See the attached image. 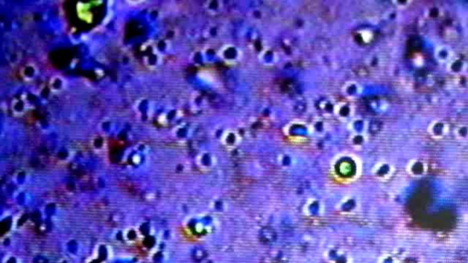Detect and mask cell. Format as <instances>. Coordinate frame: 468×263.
Instances as JSON below:
<instances>
[{"instance_id":"obj_7","label":"cell","mask_w":468,"mask_h":263,"mask_svg":"<svg viewBox=\"0 0 468 263\" xmlns=\"http://www.w3.org/2000/svg\"><path fill=\"white\" fill-rule=\"evenodd\" d=\"M384 263H400V262L395 257L388 256V257H386L385 260H384Z\"/></svg>"},{"instance_id":"obj_6","label":"cell","mask_w":468,"mask_h":263,"mask_svg":"<svg viewBox=\"0 0 468 263\" xmlns=\"http://www.w3.org/2000/svg\"><path fill=\"white\" fill-rule=\"evenodd\" d=\"M393 166H390V165H383L380 167V169L378 170V175H380L381 177H387V176H390V175L393 173Z\"/></svg>"},{"instance_id":"obj_2","label":"cell","mask_w":468,"mask_h":263,"mask_svg":"<svg viewBox=\"0 0 468 263\" xmlns=\"http://www.w3.org/2000/svg\"><path fill=\"white\" fill-rule=\"evenodd\" d=\"M406 171L411 176L415 178H421L427 173L428 166L426 162L423 160L414 159L408 163Z\"/></svg>"},{"instance_id":"obj_5","label":"cell","mask_w":468,"mask_h":263,"mask_svg":"<svg viewBox=\"0 0 468 263\" xmlns=\"http://www.w3.org/2000/svg\"><path fill=\"white\" fill-rule=\"evenodd\" d=\"M453 135L455 138L461 142L468 141V124H459L453 130Z\"/></svg>"},{"instance_id":"obj_1","label":"cell","mask_w":468,"mask_h":263,"mask_svg":"<svg viewBox=\"0 0 468 263\" xmlns=\"http://www.w3.org/2000/svg\"><path fill=\"white\" fill-rule=\"evenodd\" d=\"M427 131L432 138L435 140H440L445 138L449 134L450 128H449V124L445 121L435 120L431 123Z\"/></svg>"},{"instance_id":"obj_4","label":"cell","mask_w":468,"mask_h":263,"mask_svg":"<svg viewBox=\"0 0 468 263\" xmlns=\"http://www.w3.org/2000/svg\"><path fill=\"white\" fill-rule=\"evenodd\" d=\"M446 69H447V71L452 75H461L467 70L468 63L463 59L454 57L453 60L446 65Z\"/></svg>"},{"instance_id":"obj_3","label":"cell","mask_w":468,"mask_h":263,"mask_svg":"<svg viewBox=\"0 0 468 263\" xmlns=\"http://www.w3.org/2000/svg\"><path fill=\"white\" fill-rule=\"evenodd\" d=\"M454 57V53L449 46H438L434 51V59L440 64L447 65Z\"/></svg>"}]
</instances>
